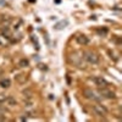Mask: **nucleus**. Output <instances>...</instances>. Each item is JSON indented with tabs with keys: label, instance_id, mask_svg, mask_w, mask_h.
Returning a JSON list of instances; mask_svg holds the SVG:
<instances>
[{
	"label": "nucleus",
	"instance_id": "nucleus-13",
	"mask_svg": "<svg viewBox=\"0 0 122 122\" xmlns=\"http://www.w3.org/2000/svg\"><path fill=\"white\" fill-rule=\"evenodd\" d=\"M0 21L3 22V25L7 26L10 22H11V18H10V17H5V18H4V16H3V18H0Z\"/></svg>",
	"mask_w": 122,
	"mask_h": 122
},
{
	"label": "nucleus",
	"instance_id": "nucleus-3",
	"mask_svg": "<svg viewBox=\"0 0 122 122\" xmlns=\"http://www.w3.org/2000/svg\"><path fill=\"white\" fill-rule=\"evenodd\" d=\"M93 111L95 112V115H98V116H106L107 112H109V110L106 109V106L101 105V104L93 105Z\"/></svg>",
	"mask_w": 122,
	"mask_h": 122
},
{
	"label": "nucleus",
	"instance_id": "nucleus-6",
	"mask_svg": "<svg viewBox=\"0 0 122 122\" xmlns=\"http://www.w3.org/2000/svg\"><path fill=\"white\" fill-rule=\"evenodd\" d=\"M76 40H77V43L81 44V45H87L89 43V38L84 34H79L76 37Z\"/></svg>",
	"mask_w": 122,
	"mask_h": 122
},
{
	"label": "nucleus",
	"instance_id": "nucleus-12",
	"mask_svg": "<svg viewBox=\"0 0 122 122\" xmlns=\"http://www.w3.org/2000/svg\"><path fill=\"white\" fill-rule=\"evenodd\" d=\"M1 34H4L5 37L11 38V32H10V29L7 28V26H5V27L3 28V32H1Z\"/></svg>",
	"mask_w": 122,
	"mask_h": 122
},
{
	"label": "nucleus",
	"instance_id": "nucleus-16",
	"mask_svg": "<svg viewBox=\"0 0 122 122\" xmlns=\"http://www.w3.org/2000/svg\"><path fill=\"white\" fill-rule=\"evenodd\" d=\"M6 98H7V95H6V94L0 93V103H4V101H6Z\"/></svg>",
	"mask_w": 122,
	"mask_h": 122
},
{
	"label": "nucleus",
	"instance_id": "nucleus-2",
	"mask_svg": "<svg viewBox=\"0 0 122 122\" xmlns=\"http://www.w3.org/2000/svg\"><path fill=\"white\" fill-rule=\"evenodd\" d=\"M83 55H84V56H83L84 60L87 61V62H89V64L95 65V64L99 62V56H98V54H95V53H93V51H86Z\"/></svg>",
	"mask_w": 122,
	"mask_h": 122
},
{
	"label": "nucleus",
	"instance_id": "nucleus-10",
	"mask_svg": "<svg viewBox=\"0 0 122 122\" xmlns=\"http://www.w3.org/2000/svg\"><path fill=\"white\" fill-rule=\"evenodd\" d=\"M6 101H7V104H9L10 106H15V105L17 104L16 99H15V98H12V97H7V98H6Z\"/></svg>",
	"mask_w": 122,
	"mask_h": 122
},
{
	"label": "nucleus",
	"instance_id": "nucleus-1",
	"mask_svg": "<svg viewBox=\"0 0 122 122\" xmlns=\"http://www.w3.org/2000/svg\"><path fill=\"white\" fill-rule=\"evenodd\" d=\"M98 93L103 98H106V99H115L116 98V94L112 90H110L107 87H98Z\"/></svg>",
	"mask_w": 122,
	"mask_h": 122
},
{
	"label": "nucleus",
	"instance_id": "nucleus-15",
	"mask_svg": "<svg viewBox=\"0 0 122 122\" xmlns=\"http://www.w3.org/2000/svg\"><path fill=\"white\" fill-rule=\"evenodd\" d=\"M22 94H23V95H26V98H30V97H32V92L28 90V89H26V90H23V92H22Z\"/></svg>",
	"mask_w": 122,
	"mask_h": 122
},
{
	"label": "nucleus",
	"instance_id": "nucleus-17",
	"mask_svg": "<svg viewBox=\"0 0 122 122\" xmlns=\"http://www.w3.org/2000/svg\"><path fill=\"white\" fill-rule=\"evenodd\" d=\"M98 33H99L100 36H106L107 29H106V28H104V29H98Z\"/></svg>",
	"mask_w": 122,
	"mask_h": 122
},
{
	"label": "nucleus",
	"instance_id": "nucleus-14",
	"mask_svg": "<svg viewBox=\"0 0 122 122\" xmlns=\"http://www.w3.org/2000/svg\"><path fill=\"white\" fill-rule=\"evenodd\" d=\"M6 112H7V109L4 106H0V117H5Z\"/></svg>",
	"mask_w": 122,
	"mask_h": 122
},
{
	"label": "nucleus",
	"instance_id": "nucleus-7",
	"mask_svg": "<svg viewBox=\"0 0 122 122\" xmlns=\"http://www.w3.org/2000/svg\"><path fill=\"white\" fill-rule=\"evenodd\" d=\"M67 25H68V21H67V20H65V21L62 20V21L57 22V23L54 26V28H55V29H57V30H60V29H64V28H65Z\"/></svg>",
	"mask_w": 122,
	"mask_h": 122
},
{
	"label": "nucleus",
	"instance_id": "nucleus-4",
	"mask_svg": "<svg viewBox=\"0 0 122 122\" xmlns=\"http://www.w3.org/2000/svg\"><path fill=\"white\" fill-rule=\"evenodd\" d=\"M83 95L87 98V99H89V100H93V101H99L101 98L100 97H98L93 90H90V89H84L83 90Z\"/></svg>",
	"mask_w": 122,
	"mask_h": 122
},
{
	"label": "nucleus",
	"instance_id": "nucleus-5",
	"mask_svg": "<svg viewBox=\"0 0 122 122\" xmlns=\"http://www.w3.org/2000/svg\"><path fill=\"white\" fill-rule=\"evenodd\" d=\"M90 79L93 81V83H94L97 87H107V82H106L103 77L97 76V77H93V78H90Z\"/></svg>",
	"mask_w": 122,
	"mask_h": 122
},
{
	"label": "nucleus",
	"instance_id": "nucleus-8",
	"mask_svg": "<svg viewBox=\"0 0 122 122\" xmlns=\"http://www.w3.org/2000/svg\"><path fill=\"white\" fill-rule=\"evenodd\" d=\"M10 86H11V81H10L9 78H4V79H1L0 81V87L1 88H9Z\"/></svg>",
	"mask_w": 122,
	"mask_h": 122
},
{
	"label": "nucleus",
	"instance_id": "nucleus-9",
	"mask_svg": "<svg viewBox=\"0 0 122 122\" xmlns=\"http://www.w3.org/2000/svg\"><path fill=\"white\" fill-rule=\"evenodd\" d=\"M9 40H10L9 37H5L4 34L0 33V45H5V44H7V43H9Z\"/></svg>",
	"mask_w": 122,
	"mask_h": 122
},
{
	"label": "nucleus",
	"instance_id": "nucleus-11",
	"mask_svg": "<svg viewBox=\"0 0 122 122\" xmlns=\"http://www.w3.org/2000/svg\"><path fill=\"white\" fill-rule=\"evenodd\" d=\"M18 65H20V67H28L29 66V61L27 59H21Z\"/></svg>",
	"mask_w": 122,
	"mask_h": 122
}]
</instances>
